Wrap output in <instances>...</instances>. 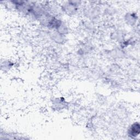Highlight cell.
Returning <instances> with one entry per match:
<instances>
[{"instance_id": "obj_1", "label": "cell", "mask_w": 140, "mask_h": 140, "mask_svg": "<svg viewBox=\"0 0 140 140\" xmlns=\"http://www.w3.org/2000/svg\"><path fill=\"white\" fill-rule=\"evenodd\" d=\"M135 131H136V132H137L138 134H139V124H137V125L136 124H134L133 125V127H131V130H130V132H131V135H133V136H136V135L137 136V135H138L136 132H135Z\"/></svg>"}]
</instances>
